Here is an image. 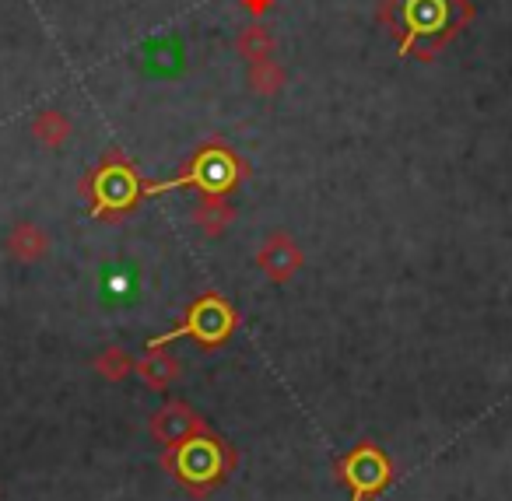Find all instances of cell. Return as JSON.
Returning <instances> with one entry per match:
<instances>
[{"mask_svg":"<svg viewBox=\"0 0 512 501\" xmlns=\"http://www.w3.org/2000/svg\"><path fill=\"white\" fill-rule=\"evenodd\" d=\"M474 18L470 0H383L379 22L393 36L400 57L432 60Z\"/></svg>","mask_w":512,"mask_h":501,"instance_id":"6da1fadb","label":"cell"},{"mask_svg":"<svg viewBox=\"0 0 512 501\" xmlns=\"http://www.w3.org/2000/svg\"><path fill=\"white\" fill-rule=\"evenodd\" d=\"M162 470L193 498H207L235 470V449L214 431L193 435L186 442L162 449Z\"/></svg>","mask_w":512,"mask_h":501,"instance_id":"7a4b0ae2","label":"cell"},{"mask_svg":"<svg viewBox=\"0 0 512 501\" xmlns=\"http://www.w3.org/2000/svg\"><path fill=\"white\" fill-rule=\"evenodd\" d=\"M81 197L92 218L99 221H120L144 200V179L137 165L123 151H106L95 169L81 179Z\"/></svg>","mask_w":512,"mask_h":501,"instance_id":"3957f363","label":"cell"},{"mask_svg":"<svg viewBox=\"0 0 512 501\" xmlns=\"http://www.w3.org/2000/svg\"><path fill=\"white\" fill-rule=\"evenodd\" d=\"M249 176V165L225 144H204L197 155L186 162V169L162 183H144V200L162 197L169 190H197L204 197H228L242 179Z\"/></svg>","mask_w":512,"mask_h":501,"instance_id":"277c9868","label":"cell"},{"mask_svg":"<svg viewBox=\"0 0 512 501\" xmlns=\"http://www.w3.org/2000/svg\"><path fill=\"white\" fill-rule=\"evenodd\" d=\"M235 330H239V309L218 291H204L197 302H190L183 323L151 337L148 347H169L172 340H193L200 351H214V347L228 344Z\"/></svg>","mask_w":512,"mask_h":501,"instance_id":"5b68a950","label":"cell"},{"mask_svg":"<svg viewBox=\"0 0 512 501\" xmlns=\"http://www.w3.org/2000/svg\"><path fill=\"white\" fill-rule=\"evenodd\" d=\"M337 480L351 487V501H372L390 487L393 466L376 442H358L348 456L337 459Z\"/></svg>","mask_w":512,"mask_h":501,"instance_id":"8992f818","label":"cell"},{"mask_svg":"<svg viewBox=\"0 0 512 501\" xmlns=\"http://www.w3.org/2000/svg\"><path fill=\"white\" fill-rule=\"evenodd\" d=\"M148 431H151V438H155L158 445L172 449V445L186 442V438L211 431V424H207V417L197 414V410H193L186 400H165L162 407L151 414Z\"/></svg>","mask_w":512,"mask_h":501,"instance_id":"52a82bcc","label":"cell"},{"mask_svg":"<svg viewBox=\"0 0 512 501\" xmlns=\"http://www.w3.org/2000/svg\"><path fill=\"white\" fill-rule=\"evenodd\" d=\"M256 267L264 270L267 281L288 284L302 270V249L288 232H271L264 246L256 249Z\"/></svg>","mask_w":512,"mask_h":501,"instance_id":"ba28073f","label":"cell"},{"mask_svg":"<svg viewBox=\"0 0 512 501\" xmlns=\"http://www.w3.org/2000/svg\"><path fill=\"white\" fill-rule=\"evenodd\" d=\"M134 372L141 375V382L148 389H155V393H165V389H172L179 382V375H183V365H179L176 354L165 351V347H148V351H144V358L137 361Z\"/></svg>","mask_w":512,"mask_h":501,"instance_id":"9c48e42d","label":"cell"},{"mask_svg":"<svg viewBox=\"0 0 512 501\" xmlns=\"http://www.w3.org/2000/svg\"><path fill=\"white\" fill-rule=\"evenodd\" d=\"M4 249H8V256L18 263H39L50 256V235H46L36 221H18L8 232V239H4Z\"/></svg>","mask_w":512,"mask_h":501,"instance_id":"30bf717a","label":"cell"},{"mask_svg":"<svg viewBox=\"0 0 512 501\" xmlns=\"http://www.w3.org/2000/svg\"><path fill=\"white\" fill-rule=\"evenodd\" d=\"M141 67L148 74H155V78L176 74L179 67H183V46H179V39H172V36L151 39V43L141 50Z\"/></svg>","mask_w":512,"mask_h":501,"instance_id":"8fae6325","label":"cell"},{"mask_svg":"<svg viewBox=\"0 0 512 501\" xmlns=\"http://www.w3.org/2000/svg\"><path fill=\"white\" fill-rule=\"evenodd\" d=\"M193 225L207 235V239H221L228 228L235 225V207L225 197H204L193 207Z\"/></svg>","mask_w":512,"mask_h":501,"instance_id":"7c38bea8","label":"cell"},{"mask_svg":"<svg viewBox=\"0 0 512 501\" xmlns=\"http://www.w3.org/2000/svg\"><path fill=\"white\" fill-rule=\"evenodd\" d=\"M74 134L71 120H67L60 109H43V113L32 120V137H36L43 148H60V144H67Z\"/></svg>","mask_w":512,"mask_h":501,"instance_id":"4fadbf2b","label":"cell"},{"mask_svg":"<svg viewBox=\"0 0 512 501\" xmlns=\"http://www.w3.org/2000/svg\"><path fill=\"white\" fill-rule=\"evenodd\" d=\"M274 46H278L274 43V32L260 22H253L249 29H242L239 39H235V50H239V57H246L249 64H256V60H271Z\"/></svg>","mask_w":512,"mask_h":501,"instance_id":"5bb4252c","label":"cell"},{"mask_svg":"<svg viewBox=\"0 0 512 501\" xmlns=\"http://www.w3.org/2000/svg\"><path fill=\"white\" fill-rule=\"evenodd\" d=\"M249 92L260 95V99H271V95H278L281 88H285V71H281L278 60H256V64H249Z\"/></svg>","mask_w":512,"mask_h":501,"instance_id":"9a60e30c","label":"cell"},{"mask_svg":"<svg viewBox=\"0 0 512 501\" xmlns=\"http://www.w3.org/2000/svg\"><path fill=\"white\" fill-rule=\"evenodd\" d=\"M92 368H95V372H99L106 382H123L127 375H134L137 361L130 358V354L123 351V347H106V351L95 354Z\"/></svg>","mask_w":512,"mask_h":501,"instance_id":"2e32d148","label":"cell"},{"mask_svg":"<svg viewBox=\"0 0 512 501\" xmlns=\"http://www.w3.org/2000/svg\"><path fill=\"white\" fill-rule=\"evenodd\" d=\"M239 4H242V8H246V11H249V15H253V18L267 15V11L274 8V0H239Z\"/></svg>","mask_w":512,"mask_h":501,"instance_id":"e0dca14e","label":"cell"}]
</instances>
